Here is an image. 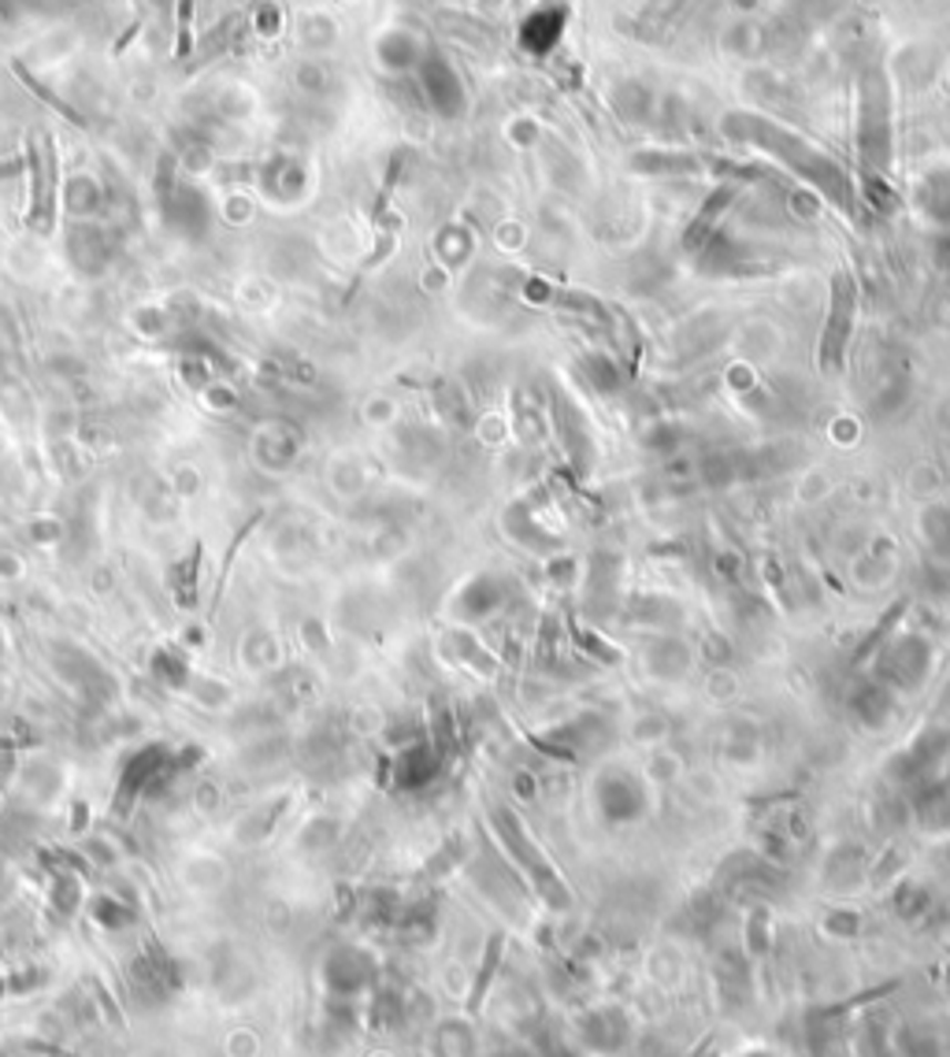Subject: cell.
<instances>
[{
	"mask_svg": "<svg viewBox=\"0 0 950 1057\" xmlns=\"http://www.w3.org/2000/svg\"><path fill=\"white\" fill-rule=\"evenodd\" d=\"M491 823H494V835H498V842L505 846V853H509L516 869L524 872V880L531 883V891L543 898V902L550 905V909H557V913L572 905V894H568L561 872H557L554 861L546 858L543 850H538V842L531 839V835H527L524 820L516 817L513 809L498 806V809H491Z\"/></svg>",
	"mask_w": 950,
	"mask_h": 1057,
	"instance_id": "1",
	"label": "cell"
},
{
	"mask_svg": "<svg viewBox=\"0 0 950 1057\" xmlns=\"http://www.w3.org/2000/svg\"><path fill=\"white\" fill-rule=\"evenodd\" d=\"M947 749H950V735L943 732V727H925V732L917 735L910 746L899 749V754L891 757L888 776L906 790L921 787L925 779H932L936 768L943 765Z\"/></svg>",
	"mask_w": 950,
	"mask_h": 1057,
	"instance_id": "2",
	"label": "cell"
},
{
	"mask_svg": "<svg viewBox=\"0 0 950 1057\" xmlns=\"http://www.w3.org/2000/svg\"><path fill=\"white\" fill-rule=\"evenodd\" d=\"M595 801L601 820L609 823H631L647 812V790H642L639 776H631L628 768H609L598 776Z\"/></svg>",
	"mask_w": 950,
	"mask_h": 1057,
	"instance_id": "3",
	"label": "cell"
},
{
	"mask_svg": "<svg viewBox=\"0 0 950 1057\" xmlns=\"http://www.w3.org/2000/svg\"><path fill=\"white\" fill-rule=\"evenodd\" d=\"M576 1039L590 1054H620L631 1043V1017L620 1006H590L576 1017Z\"/></svg>",
	"mask_w": 950,
	"mask_h": 1057,
	"instance_id": "4",
	"label": "cell"
},
{
	"mask_svg": "<svg viewBox=\"0 0 950 1057\" xmlns=\"http://www.w3.org/2000/svg\"><path fill=\"white\" fill-rule=\"evenodd\" d=\"M928 664H932V653L917 634H906L895 646L884 650V664H880V675L876 680L888 683L891 691L899 686V691H913V686L925 683L928 675Z\"/></svg>",
	"mask_w": 950,
	"mask_h": 1057,
	"instance_id": "5",
	"label": "cell"
},
{
	"mask_svg": "<svg viewBox=\"0 0 950 1057\" xmlns=\"http://www.w3.org/2000/svg\"><path fill=\"white\" fill-rule=\"evenodd\" d=\"M298 449H301V435L279 419L268 423V427H260L257 438H252V457H257L260 468H268L276 475L290 468V460L298 457Z\"/></svg>",
	"mask_w": 950,
	"mask_h": 1057,
	"instance_id": "6",
	"label": "cell"
},
{
	"mask_svg": "<svg viewBox=\"0 0 950 1057\" xmlns=\"http://www.w3.org/2000/svg\"><path fill=\"white\" fill-rule=\"evenodd\" d=\"M716 987H721V998L724 1006L732 1013H743L751 1006V991H754V980H751V954H739V950H724L721 961H716Z\"/></svg>",
	"mask_w": 950,
	"mask_h": 1057,
	"instance_id": "7",
	"label": "cell"
},
{
	"mask_svg": "<svg viewBox=\"0 0 950 1057\" xmlns=\"http://www.w3.org/2000/svg\"><path fill=\"white\" fill-rule=\"evenodd\" d=\"M895 1057H943L947 1039L932 1020H906L891 1032Z\"/></svg>",
	"mask_w": 950,
	"mask_h": 1057,
	"instance_id": "8",
	"label": "cell"
},
{
	"mask_svg": "<svg viewBox=\"0 0 950 1057\" xmlns=\"http://www.w3.org/2000/svg\"><path fill=\"white\" fill-rule=\"evenodd\" d=\"M895 713V694L888 683L869 680L850 694V716L861 727H884Z\"/></svg>",
	"mask_w": 950,
	"mask_h": 1057,
	"instance_id": "9",
	"label": "cell"
},
{
	"mask_svg": "<svg viewBox=\"0 0 950 1057\" xmlns=\"http://www.w3.org/2000/svg\"><path fill=\"white\" fill-rule=\"evenodd\" d=\"M502 954H505V935L494 932L487 950H483L479 968H475V976H472L468 998H464V1013H468V1017H479V1013H483V1002H487V995H491V983H494V976H498V968H502Z\"/></svg>",
	"mask_w": 950,
	"mask_h": 1057,
	"instance_id": "10",
	"label": "cell"
},
{
	"mask_svg": "<svg viewBox=\"0 0 950 1057\" xmlns=\"http://www.w3.org/2000/svg\"><path fill=\"white\" fill-rule=\"evenodd\" d=\"M435 771H438V754L431 743L409 746L405 754L397 757V784L401 787H424L435 779Z\"/></svg>",
	"mask_w": 950,
	"mask_h": 1057,
	"instance_id": "11",
	"label": "cell"
},
{
	"mask_svg": "<svg viewBox=\"0 0 950 1057\" xmlns=\"http://www.w3.org/2000/svg\"><path fill=\"white\" fill-rule=\"evenodd\" d=\"M850 304H854L850 282L839 279L836 309H832V327H828V334H825V364H828V367L839 361V349H843V342H847V334H850Z\"/></svg>",
	"mask_w": 950,
	"mask_h": 1057,
	"instance_id": "12",
	"label": "cell"
},
{
	"mask_svg": "<svg viewBox=\"0 0 950 1057\" xmlns=\"http://www.w3.org/2000/svg\"><path fill=\"white\" fill-rule=\"evenodd\" d=\"M498 601H502V583H494L491 587V594H479V579L464 590V598L457 601V609H464L468 616H487L491 609H498Z\"/></svg>",
	"mask_w": 950,
	"mask_h": 1057,
	"instance_id": "13",
	"label": "cell"
},
{
	"mask_svg": "<svg viewBox=\"0 0 950 1057\" xmlns=\"http://www.w3.org/2000/svg\"><path fill=\"white\" fill-rule=\"evenodd\" d=\"M739 1057H787V1054H776V1050H746V1054H739Z\"/></svg>",
	"mask_w": 950,
	"mask_h": 1057,
	"instance_id": "14",
	"label": "cell"
},
{
	"mask_svg": "<svg viewBox=\"0 0 950 1057\" xmlns=\"http://www.w3.org/2000/svg\"><path fill=\"white\" fill-rule=\"evenodd\" d=\"M0 657H4V628H0Z\"/></svg>",
	"mask_w": 950,
	"mask_h": 1057,
	"instance_id": "15",
	"label": "cell"
}]
</instances>
